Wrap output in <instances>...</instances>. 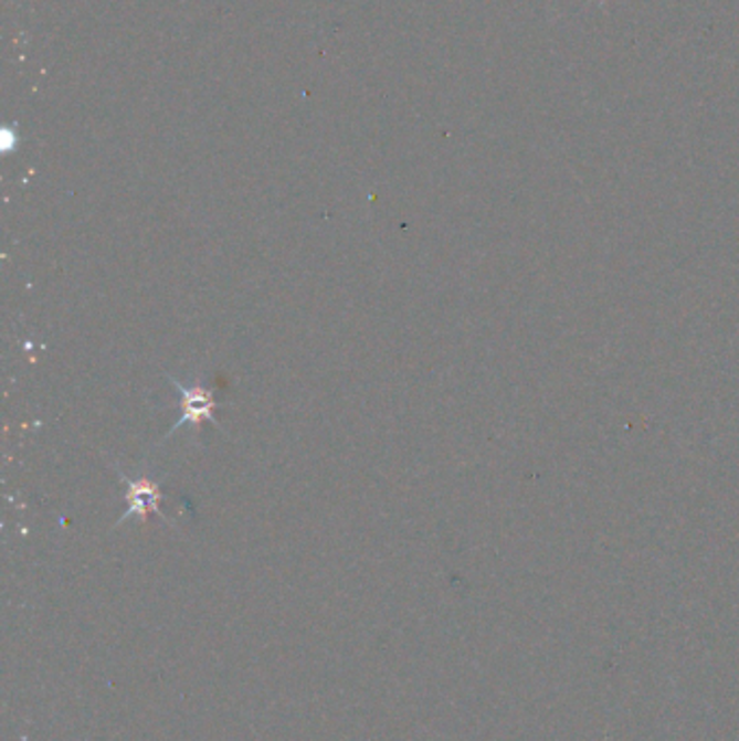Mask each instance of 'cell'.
Listing matches in <instances>:
<instances>
[{
    "label": "cell",
    "mask_w": 739,
    "mask_h": 741,
    "mask_svg": "<svg viewBox=\"0 0 739 741\" xmlns=\"http://www.w3.org/2000/svg\"><path fill=\"white\" fill-rule=\"evenodd\" d=\"M115 470H117L119 481H124L126 488H128V493H126V512L119 516V520L115 522V527H119L122 522H126V520L133 518V516H137V518H141V520L146 522L150 514H157L161 520L168 522V518L161 512V499H163V493H161V488H159L157 481H152V479H148V477L130 479V477H126V475L122 473L119 466H115Z\"/></svg>",
    "instance_id": "cell-2"
},
{
    "label": "cell",
    "mask_w": 739,
    "mask_h": 741,
    "mask_svg": "<svg viewBox=\"0 0 739 741\" xmlns=\"http://www.w3.org/2000/svg\"><path fill=\"white\" fill-rule=\"evenodd\" d=\"M168 380L178 389V393L182 398V416L171 425V430L166 434V438H170L171 434L176 430H180L182 425H191V427L200 430L202 421H209V423H213V425L220 427L218 419L213 416V412L218 410V401H215L213 391L204 389L200 382H196L193 387H184L180 380L171 378L170 373H168Z\"/></svg>",
    "instance_id": "cell-1"
}]
</instances>
